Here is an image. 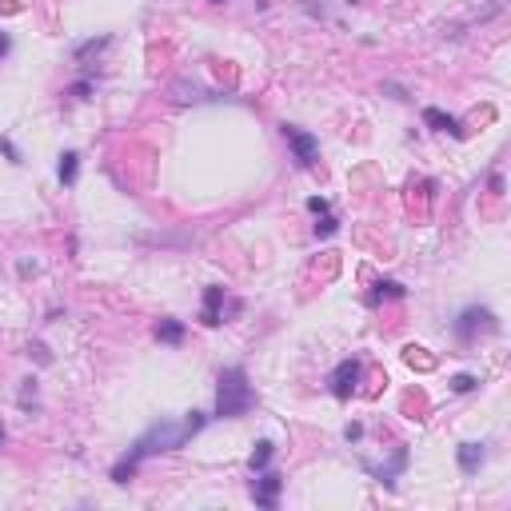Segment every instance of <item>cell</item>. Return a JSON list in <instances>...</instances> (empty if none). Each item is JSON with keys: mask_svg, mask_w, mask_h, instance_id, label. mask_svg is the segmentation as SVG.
<instances>
[{"mask_svg": "<svg viewBox=\"0 0 511 511\" xmlns=\"http://www.w3.org/2000/svg\"><path fill=\"white\" fill-rule=\"evenodd\" d=\"M200 427H204V412H188L184 420H160V424H152L144 436L136 439V448L128 451V460H144V455H156V451H176L184 448L188 439L196 436Z\"/></svg>", "mask_w": 511, "mask_h": 511, "instance_id": "obj_1", "label": "cell"}, {"mask_svg": "<svg viewBox=\"0 0 511 511\" xmlns=\"http://www.w3.org/2000/svg\"><path fill=\"white\" fill-rule=\"evenodd\" d=\"M252 408V387L244 368H224L220 372V387H216V415L220 420H236Z\"/></svg>", "mask_w": 511, "mask_h": 511, "instance_id": "obj_2", "label": "cell"}, {"mask_svg": "<svg viewBox=\"0 0 511 511\" xmlns=\"http://www.w3.org/2000/svg\"><path fill=\"white\" fill-rule=\"evenodd\" d=\"M475 332H496V316L487 312V308H467V312L455 320V336H460L463 344H472Z\"/></svg>", "mask_w": 511, "mask_h": 511, "instance_id": "obj_3", "label": "cell"}, {"mask_svg": "<svg viewBox=\"0 0 511 511\" xmlns=\"http://www.w3.org/2000/svg\"><path fill=\"white\" fill-rule=\"evenodd\" d=\"M284 136H287V144H292V152H296V160L308 168V164H316V152H320V144H316V136L312 132H304V128H296V124H284Z\"/></svg>", "mask_w": 511, "mask_h": 511, "instance_id": "obj_4", "label": "cell"}, {"mask_svg": "<svg viewBox=\"0 0 511 511\" xmlns=\"http://www.w3.org/2000/svg\"><path fill=\"white\" fill-rule=\"evenodd\" d=\"M280 487H284V475L264 472L260 479L252 484V499H256V507H276V503H280Z\"/></svg>", "mask_w": 511, "mask_h": 511, "instance_id": "obj_5", "label": "cell"}, {"mask_svg": "<svg viewBox=\"0 0 511 511\" xmlns=\"http://www.w3.org/2000/svg\"><path fill=\"white\" fill-rule=\"evenodd\" d=\"M356 380H360V363H356V360H344L336 372H332V392H336L339 399H348L351 392H356Z\"/></svg>", "mask_w": 511, "mask_h": 511, "instance_id": "obj_6", "label": "cell"}, {"mask_svg": "<svg viewBox=\"0 0 511 511\" xmlns=\"http://www.w3.org/2000/svg\"><path fill=\"white\" fill-rule=\"evenodd\" d=\"M220 304H224V287H208L204 292V316H200L208 328L220 324Z\"/></svg>", "mask_w": 511, "mask_h": 511, "instance_id": "obj_7", "label": "cell"}, {"mask_svg": "<svg viewBox=\"0 0 511 511\" xmlns=\"http://www.w3.org/2000/svg\"><path fill=\"white\" fill-rule=\"evenodd\" d=\"M403 463H408V451L403 448H396V455H392V463H384V467H368V472L380 479V484H392L399 472H403Z\"/></svg>", "mask_w": 511, "mask_h": 511, "instance_id": "obj_8", "label": "cell"}, {"mask_svg": "<svg viewBox=\"0 0 511 511\" xmlns=\"http://www.w3.org/2000/svg\"><path fill=\"white\" fill-rule=\"evenodd\" d=\"M460 467L467 475H475L484 467V444H460Z\"/></svg>", "mask_w": 511, "mask_h": 511, "instance_id": "obj_9", "label": "cell"}, {"mask_svg": "<svg viewBox=\"0 0 511 511\" xmlns=\"http://www.w3.org/2000/svg\"><path fill=\"white\" fill-rule=\"evenodd\" d=\"M424 124L436 128V132H455V136H460V124H455L444 108H424Z\"/></svg>", "mask_w": 511, "mask_h": 511, "instance_id": "obj_10", "label": "cell"}, {"mask_svg": "<svg viewBox=\"0 0 511 511\" xmlns=\"http://www.w3.org/2000/svg\"><path fill=\"white\" fill-rule=\"evenodd\" d=\"M156 336H160L164 344H180V339H184V324H180V320H160V324H156Z\"/></svg>", "mask_w": 511, "mask_h": 511, "instance_id": "obj_11", "label": "cell"}, {"mask_svg": "<svg viewBox=\"0 0 511 511\" xmlns=\"http://www.w3.org/2000/svg\"><path fill=\"white\" fill-rule=\"evenodd\" d=\"M272 444H268V439H260V444H256V451H252V472H264V467H268V463H272Z\"/></svg>", "mask_w": 511, "mask_h": 511, "instance_id": "obj_12", "label": "cell"}, {"mask_svg": "<svg viewBox=\"0 0 511 511\" xmlns=\"http://www.w3.org/2000/svg\"><path fill=\"white\" fill-rule=\"evenodd\" d=\"M76 168H80V156H76V152H64L60 156V180L64 184H76Z\"/></svg>", "mask_w": 511, "mask_h": 511, "instance_id": "obj_13", "label": "cell"}, {"mask_svg": "<svg viewBox=\"0 0 511 511\" xmlns=\"http://www.w3.org/2000/svg\"><path fill=\"white\" fill-rule=\"evenodd\" d=\"M132 475H136V460H124V463H120V467L112 472V479H116V484H128Z\"/></svg>", "mask_w": 511, "mask_h": 511, "instance_id": "obj_14", "label": "cell"}, {"mask_svg": "<svg viewBox=\"0 0 511 511\" xmlns=\"http://www.w3.org/2000/svg\"><path fill=\"white\" fill-rule=\"evenodd\" d=\"M332 232H336V216H320V220H316V236H332Z\"/></svg>", "mask_w": 511, "mask_h": 511, "instance_id": "obj_15", "label": "cell"}, {"mask_svg": "<svg viewBox=\"0 0 511 511\" xmlns=\"http://www.w3.org/2000/svg\"><path fill=\"white\" fill-rule=\"evenodd\" d=\"M475 384H479L475 375H455V380H451V392H460V396H463V392H472Z\"/></svg>", "mask_w": 511, "mask_h": 511, "instance_id": "obj_16", "label": "cell"}, {"mask_svg": "<svg viewBox=\"0 0 511 511\" xmlns=\"http://www.w3.org/2000/svg\"><path fill=\"white\" fill-rule=\"evenodd\" d=\"M308 212H316V216H324V212H328V200L312 196V200H308Z\"/></svg>", "mask_w": 511, "mask_h": 511, "instance_id": "obj_17", "label": "cell"}, {"mask_svg": "<svg viewBox=\"0 0 511 511\" xmlns=\"http://www.w3.org/2000/svg\"><path fill=\"white\" fill-rule=\"evenodd\" d=\"M375 287H380L375 296H403V287H399V284H375Z\"/></svg>", "mask_w": 511, "mask_h": 511, "instance_id": "obj_18", "label": "cell"}, {"mask_svg": "<svg viewBox=\"0 0 511 511\" xmlns=\"http://www.w3.org/2000/svg\"><path fill=\"white\" fill-rule=\"evenodd\" d=\"M0 152H4V156H8V160H20V152H16L13 144H8V140H0Z\"/></svg>", "mask_w": 511, "mask_h": 511, "instance_id": "obj_19", "label": "cell"}, {"mask_svg": "<svg viewBox=\"0 0 511 511\" xmlns=\"http://www.w3.org/2000/svg\"><path fill=\"white\" fill-rule=\"evenodd\" d=\"M344 436H348V439H360V436H363V427H360V424H348V427H344Z\"/></svg>", "mask_w": 511, "mask_h": 511, "instance_id": "obj_20", "label": "cell"}, {"mask_svg": "<svg viewBox=\"0 0 511 511\" xmlns=\"http://www.w3.org/2000/svg\"><path fill=\"white\" fill-rule=\"evenodd\" d=\"M88 92H92V88H88V84H84V80H80V84H72V96H80V100H84V96H88Z\"/></svg>", "mask_w": 511, "mask_h": 511, "instance_id": "obj_21", "label": "cell"}, {"mask_svg": "<svg viewBox=\"0 0 511 511\" xmlns=\"http://www.w3.org/2000/svg\"><path fill=\"white\" fill-rule=\"evenodd\" d=\"M4 52H8V37H4V32H0V56H4Z\"/></svg>", "mask_w": 511, "mask_h": 511, "instance_id": "obj_22", "label": "cell"}]
</instances>
